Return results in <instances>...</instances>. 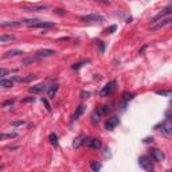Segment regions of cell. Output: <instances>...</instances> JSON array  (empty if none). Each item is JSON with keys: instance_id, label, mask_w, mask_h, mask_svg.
Returning <instances> with one entry per match:
<instances>
[{"instance_id": "6da1fadb", "label": "cell", "mask_w": 172, "mask_h": 172, "mask_svg": "<svg viewBox=\"0 0 172 172\" xmlns=\"http://www.w3.org/2000/svg\"><path fill=\"white\" fill-rule=\"evenodd\" d=\"M23 10L26 11H30V12H39V11H45L50 8V4L47 3H42V4H27V5H23Z\"/></svg>"}, {"instance_id": "7a4b0ae2", "label": "cell", "mask_w": 172, "mask_h": 172, "mask_svg": "<svg viewBox=\"0 0 172 172\" xmlns=\"http://www.w3.org/2000/svg\"><path fill=\"white\" fill-rule=\"evenodd\" d=\"M82 144H85L86 147L93 148V149L101 148V141H99L98 139H93V137H85V139L82 140Z\"/></svg>"}, {"instance_id": "3957f363", "label": "cell", "mask_w": 172, "mask_h": 172, "mask_svg": "<svg viewBox=\"0 0 172 172\" xmlns=\"http://www.w3.org/2000/svg\"><path fill=\"white\" fill-rule=\"evenodd\" d=\"M139 165L145 171H152V168H153V164L148 156H141V157H139Z\"/></svg>"}, {"instance_id": "277c9868", "label": "cell", "mask_w": 172, "mask_h": 172, "mask_svg": "<svg viewBox=\"0 0 172 172\" xmlns=\"http://www.w3.org/2000/svg\"><path fill=\"white\" fill-rule=\"evenodd\" d=\"M57 54L55 50H50V49H43V50H39V51L35 52V57L40 59V58H47V57H54Z\"/></svg>"}, {"instance_id": "5b68a950", "label": "cell", "mask_w": 172, "mask_h": 172, "mask_svg": "<svg viewBox=\"0 0 172 172\" xmlns=\"http://www.w3.org/2000/svg\"><path fill=\"white\" fill-rule=\"evenodd\" d=\"M81 20L82 22H105V18L101 16V15H97V14H90V15H85V16H81Z\"/></svg>"}, {"instance_id": "8992f818", "label": "cell", "mask_w": 172, "mask_h": 172, "mask_svg": "<svg viewBox=\"0 0 172 172\" xmlns=\"http://www.w3.org/2000/svg\"><path fill=\"white\" fill-rule=\"evenodd\" d=\"M55 23L54 22H42V20H38L36 23L31 24V29H51V27H54Z\"/></svg>"}, {"instance_id": "52a82bcc", "label": "cell", "mask_w": 172, "mask_h": 172, "mask_svg": "<svg viewBox=\"0 0 172 172\" xmlns=\"http://www.w3.org/2000/svg\"><path fill=\"white\" fill-rule=\"evenodd\" d=\"M160 128H161V133L164 134V136H170V134L172 133V124H171V121H170V118H167V120L164 121L161 125H160Z\"/></svg>"}, {"instance_id": "ba28073f", "label": "cell", "mask_w": 172, "mask_h": 172, "mask_svg": "<svg viewBox=\"0 0 172 172\" xmlns=\"http://www.w3.org/2000/svg\"><path fill=\"white\" fill-rule=\"evenodd\" d=\"M116 85H117V82H116V81H110L109 83H106V85L104 86V89L101 90V96L102 97H106L108 94H110V93L114 90Z\"/></svg>"}, {"instance_id": "9c48e42d", "label": "cell", "mask_w": 172, "mask_h": 172, "mask_svg": "<svg viewBox=\"0 0 172 172\" xmlns=\"http://www.w3.org/2000/svg\"><path fill=\"white\" fill-rule=\"evenodd\" d=\"M164 157H165L164 153H163L160 149H156V148L151 149V159L153 161H163Z\"/></svg>"}, {"instance_id": "30bf717a", "label": "cell", "mask_w": 172, "mask_h": 172, "mask_svg": "<svg viewBox=\"0 0 172 172\" xmlns=\"http://www.w3.org/2000/svg\"><path fill=\"white\" fill-rule=\"evenodd\" d=\"M118 124H120L118 117H110V118H108V121H106L105 128H106V130H113Z\"/></svg>"}, {"instance_id": "8fae6325", "label": "cell", "mask_w": 172, "mask_h": 172, "mask_svg": "<svg viewBox=\"0 0 172 172\" xmlns=\"http://www.w3.org/2000/svg\"><path fill=\"white\" fill-rule=\"evenodd\" d=\"M171 12H172V5H167L164 10H161V12H159V14L156 15L155 18H153L152 22H157L159 19H161V18L168 16V15H171Z\"/></svg>"}, {"instance_id": "7c38bea8", "label": "cell", "mask_w": 172, "mask_h": 172, "mask_svg": "<svg viewBox=\"0 0 172 172\" xmlns=\"http://www.w3.org/2000/svg\"><path fill=\"white\" fill-rule=\"evenodd\" d=\"M43 90H45V83H38V85L31 86L30 89H29V92L32 93V94H38V93L43 92Z\"/></svg>"}, {"instance_id": "4fadbf2b", "label": "cell", "mask_w": 172, "mask_h": 172, "mask_svg": "<svg viewBox=\"0 0 172 172\" xmlns=\"http://www.w3.org/2000/svg\"><path fill=\"white\" fill-rule=\"evenodd\" d=\"M170 22H171V18H165V19H163L160 23H157V24H155V26H152L151 30H152V31L160 30L161 27H164V26H167V24H170Z\"/></svg>"}, {"instance_id": "5bb4252c", "label": "cell", "mask_w": 172, "mask_h": 172, "mask_svg": "<svg viewBox=\"0 0 172 172\" xmlns=\"http://www.w3.org/2000/svg\"><path fill=\"white\" fill-rule=\"evenodd\" d=\"M35 76L34 74H30L29 77H14V79L12 81H18V82H30V81L35 79Z\"/></svg>"}, {"instance_id": "9a60e30c", "label": "cell", "mask_w": 172, "mask_h": 172, "mask_svg": "<svg viewBox=\"0 0 172 172\" xmlns=\"http://www.w3.org/2000/svg\"><path fill=\"white\" fill-rule=\"evenodd\" d=\"M15 39V35H11V34H3L0 35V43H8L12 42Z\"/></svg>"}, {"instance_id": "2e32d148", "label": "cell", "mask_w": 172, "mask_h": 172, "mask_svg": "<svg viewBox=\"0 0 172 172\" xmlns=\"http://www.w3.org/2000/svg\"><path fill=\"white\" fill-rule=\"evenodd\" d=\"M23 54V51L22 50H10V51H7L4 54V57L3 58H12V57H18V55Z\"/></svg>"}, {"instance_id": "e0dca14e", "label": "cell", "mask_w": 172, "mask_h": 172, "mask_svg": "<svg viewBox=\"0 0 172 172\" xmlns=\"http://www.w3.org/2000/svg\"><path fill=\"white\" fill-rule=\"evenodd\" d=\"M22 24V20H14V22H3L0 23L2 27H15V26H20Z\"/></svg>"}, {"instance_id": "ac0fdd59", "label": "cell", "mask_w": 172, "mask_h": 172, "mask_svg": "<svg viewBox=\"0 0 172 172\" xmlns=\"http://www.w3.org/2000/svg\"><path fill=\"white\" fill-rule=\"evenodd\" d=\"M0 86L4 87V89H10L14 86V81L12 79H2L0 81Z\"/></svg>"}, {"instance_id": "d6986e66", "label": "cell", "mask_w": 172, "mask_h": 172, "mask_svg": "<svg viewBox=\"0 0 172 172\" xmlns=\"http://www.w3.org/2000/svg\"><path fill=\"white\" fill-rule=\"evenodd\" d=\"M83 110H85V106H83V105L78 106L77 110H76V113H74V116H73V120H78V118L81 117V114L83 113Z\"/></svg>"}, {"instance_id": "ffe728a7", "label": "cell", "mask_w": 172, "mask_h": 172, "mask_svg": "<svg viewBox=\"0 0 172 172\" xmlns=\"http://www.w3.org/2000/svg\"><path fill=\"white\" fill-rule=\"evenodd\" d=\"M18 137V133H0V140H4V139H15Z\"/></svg>"}, {"instance_id": "44dd1931", "label": "cell", "mask_w": 172, "mask_h": 172, "mask_svg": "<svg viewBox=\"0 0 172 172\" xmlns=\"http://www.w3.org/2000/svg\"><path fill=\"white\" fill-rule=\"evenodd\" d=\"M90 167H92L93 172H99L102 165H101V163H98V161H92L90 163Z\"/></svg>"}, {"instance_id": "7402d4cb", "label": "cell", "mask_w": 172, "mask_h": 172, "mask_svg": "<svg viewBox=\"0 0 172 172\" xmlns=\"http://www.w3.org/2000/svg\"><path fill=\"white\" fill-rule=\"evenodd\" d=\"M49 140H50V143H51L52 145H58V137H57V134L55 133H50Z\"/></svg>"}, {"instance_id": "603a6c76", "label": "cell", "mask_w": 172, "mask_h": 172, "mask_svg": "<svg viewBox=\"0 0 172 172\" xmlns=\"http://www.w3.org/2000/svg\"><path fill=\"white\" fill-rule=\"evenodd\" d=\"M58 92V85H52L51 87L49 89V97H54Z\"/></svg>"}, {"instance_id": "cb8c5ba5", "label": "cell", "mask_w": 172, "mask_h": 172, "mask_svg": "<svg viewBox=\"0 0 172 172\" xmlns=\"http://www.w3.org/2000/svg\"><path fill=\"white\" fill-rule=\"evenodd\" d=\"M87 62L89 61H81V62H78V63H74L73 66H71V69H73V70H78V69H81L83 65H86Z\"/></svg>"}, {"instance_id": "d4e9b609", "label": "cell", "mask_w": 172, "mask_h": 172, "mask_svg": "<svg viewBox=\"0 0 172 172\" xmlns=\"http://www.w3.org/2000/svg\"><path fill=\"white\" fill-rule=\"evenodd\" d=\"M123 97H124V101H125V102H128V101H130V99H133L134 94H133V93H128V92H125Z\"/></svg>"}, {"instance_id": "484cf974", "label": "cell", "mask_w": 172, "mask_h": 172, "mask_svg": "<svg viewBox=\"0 0 172 172\" xmlns=\"http://www.w3.org/2000/svg\"><path fill=\"white\" fill-rule=\"evenodd\" d=\"M92 121H93V123H98V121H99V117H101V113H99V112H94V113H93V116H92Z\"/></svg>"}, {"instance_id": "4316f807", "label": "cell", "mask_w": 172, "mask_h": 172, "mask_svg": "<svg viewBox=\"0 0 172 172\" xmlns=\"http://www.w3.org/2000/svg\"><path fill=\"white\" fill-rule=\"evenodd\" d=\"M116 30H117V26H116V24H113V26H110L109 29H105V30H104V34H113Z\"/></svg>"}, {"instance_id": "83f0119b", "label": "cell", "mask_w": 172, "mask_h": 172, "mask_svg": "<svg viewBox=\"0 0 172 172\" xmlns=\"http://www.w3.org/2000/svg\"><path fill=\"white\" fill-rule=\"evenodd\" d=\"M42 102H43V105L46 106V110L51 112V105H50V102L47 101V98H42Z\"/></svg>"}, {"instance_id": "f1b7e54d", "label": "cell", "mask_w": 172, "mask_h": 172, "mask_svg": "<svg viewBox=\"0 0 172 172\" xmlns=\"http://www.w3.org/2000/svg\"><path fill=\"white\" fill-rule=\"evenodd\" d=\"M36 59H38L36 57H31V58H27V59H24V61H23V63H24V65H26V66H27V65H29V63H34V62H35Z\"/></svg>"}, {"instance_id": "f546056e", "label": "cell", "mask_w": 172, "mask_h": 172, "mask_svg": "<svg viewBox=\"0 0 172 172\" xmlns=\"http://www.w3.org/2000/svg\"><path fill=\"white\" fill-rule=\"evenodd\" d=\"M82 140H83L82 137H78V139L74 140V143H73V147H74V148H78V147L82 144Z\"/></svg>"}, {"instance_id": "4dcf8cb0", "label": "cell", "mask_w": 172, "mask_h": 172, "mask_svg": "<svg viewBox=\"0 0 172 172\" xmlns=\"http://www.w3.org/2000/svg\"><path fill=\"white\" fill-rule=\"evenodd\" d=\"M156 93H157V94H160V96H167V97L171 96L170 90H159V92H156Z\"/></svg>"}, {"instance_id": "1f68e13d", "label": "cell", "mask_w": 172, "mask_h": 172, "mask_svg": "<svg viewBox=\"0 0 172 172\" xmlns=\"http://www.w3.org/2000/svg\"><path fill=\"white\" fill-rule=\"evenodd\" d=\"M8 73H10V71H8L7 69H2V67H0V78H3V77H5V76H8Z\"/></svg>"}, {"instance_id": "d6a6232c", "label": "cell", "mask_w": 172, "mask_h": 172, "mask_svg": "<svg viewBox=\"0 0 172 172\" xmlns=\"http://www.w3.org/2000/svg\"><path fill=\"white\" fill-rule=\"evenodd\" d=\"M109 112H110V108L108 105H104L101 108V110H99V113H109Z\"/></svg>"}, {"instance_id": "836d02e7", "label": "cell", "mask_w": 172, "mask_h": 172, "mask_svg": "<svg viewBox=\"0 0 172 172\" xmlns=\"http://www.w3.org/2000/svg\"><path fill=\"white\" fill-rule=\"evenodd\" d=\"M34 101H35V97H29V98L22 99V102H23V104H26V102H34Z\"/></svg>"}, {"instance_id": "e575fe53", "label": "cell", "mask_w": 172, "mask_h": 172, "mask_svg": "<svg viewBox=\"0 0 172 172\" xmlns=\"http://www.w3.org/2000/svg\"><path fill=\"white\" fill-rule=\"evenodd\" d=\"M97 45L99 46V50H101V51H104V45H102L101 40H97Z\"/></svg>"}, {"instance_id": "d590c367", "label": "cell", "mask_w": 172, "mask_h": 172, "mask_svg": "<svg viewBox=\"0 0 172 172\" xmlns=\"http://www.w3.org/2000/svg\"><path fill=\"white\" fill-rule=\"evenodd\" d=\"M24 124V121H15V123H12V125L14 126H18V125H23Z\"/></svg>"}, {"instance_id": "8d00e7d4", "label": "cell", "mask_w": 172, "mask_h": 172, "mask_svg": "<svg viewBox=\"0 0 172 172\" xmlns=\"http://www.w3.org/2000/svg\"><path fill=\"white\" fill-rule=\"evenodd\" d=\"M14 104V99H11V101H7V102H4V105L3 106H7V105H12Z\"/></svg>"}, {"instance_id": "74e56055", "label": "cell", "mask_w": 172, "mask_h": 172, "mask_svg": "<svg viewBox=\"0 0 172 172\" xmlns=\"http://www.w3.org/2000/svg\"><path fill=\"white\" fill-rule=\"evenodd\" d=\"M149 141H151V143L153 141V139H152V137H147V139L144 140V143H149Z\"/></svg>"}, {"instance_id": "f35d334b", "label": "cell", "mask_w": 172, "mask_h": 172, "mask_svg": "<svg viewBox=\"0 0 172 172\" xmlns=\"http://www.w3.org/2000/svg\"><path fill=\"white\" fill-rule=\"evenodd\" d=\"M82 96H83V98H87V97L90 96V93H85V92H83V93H82Z\"/></svg>"}, {"instance_id": "ab89813d", "label": "cell", "mask_w": 172, "mask_h": 172, "mask_svg": "<svg viewBox=\"0 0 172 172\" xmlns=\"http://www.w3.org/2000/svg\"><path fill=\"white\" fill-rule=\"evenodd\" d=\"M55 12H57V14H61V15H62V14H65V11H63V10H57Z\"/></svg>"}, {"instance_id": "60d3db41", "label": "cell", "mask_w": 172, "mask_h": 172, "mask_svg": "<svg viewBox=\"0 0 172 172\" xmlns=\"http://www.w3.org/2000/svg\"><path fill=\"white\" fill-rule=\"evenodd\" d=\"M2 168H3V165H0V171H2Z\"/></svg>"}]
</instances>
